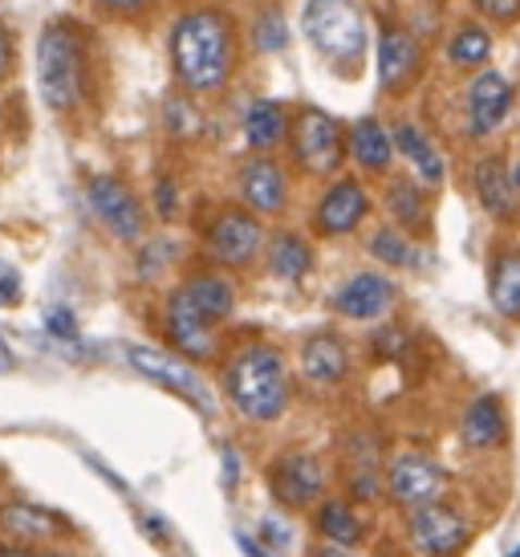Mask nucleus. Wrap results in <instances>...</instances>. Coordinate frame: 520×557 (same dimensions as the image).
Instances as JSON below:
<instances>
[{"label":"nucleus","mask_w":520,"mask_h":557,"mask_svg":"<svg viewBox=\"0 0 520 557\" xmlns=\"http://www.w3.org/2000/svg\"><path fill=\"white\" fill-rule=\"evenodd\" d=\"M264 248V228L252 208H224L208 228V252L220 269H248Z\"/></svg>","instance_id":"1a4fd4ad"},{"label":"nucleus","mask_w":520,"mask_h":557,"mask_svg":"<svg viewBox=\"0 0 520 557\" xmlns=\"http://www.w3.org/2000/svg\"><path fill=\"white\" fill-rule=\"evenodd\" d=\"M154 208H159V216L163 220L179 216V203H175V180H159V187H154Z\"/></svg>","instance_id":"c9c22d12"},{"label":"nucleus","mask_w":520,"mask_h":557,"mask_svg":"<svg viewBox=\"0 0 520 557\" xmlns=\"http://www.w3.org/2000/svg\"><path fill=\"white\" fill-rule=\"evenodd\" d=\"M37 86L53 114H70L86 94V46L70 21H53L37 41Z\"/></svg>","instance_id":"7ed1b4c3"},{"label":"nucleus","mask_w":520,"mask_h":557,"mask_svg":"<svg viewBox=\"0 0 520 557\" xmlns=\"http://www.w3.org/2000/svg\"><path fill=\"white\" fill-rule=\"evenodd\" d=\"M289 147L293 163L306 171V175H337L342 171V156H346V131L334 114H325L322 107L297 110V119L289 126Z\"/></svg>","instance_id":"39448f33"},{"label":"nucleus","mask_w":520,"mask_h":557,"mask_svg":"<svg viewBox=\"0 0 520 557\" xmlns=\"http://www.w3.org/2000/svg\"><path fill=\"white\" fill-rule=\"evenodd\" d=\"M264 542H269V545H289V533H285V529H281V525H264Z\"/></svg>","instance_id":"58836bf2"},{"label":"nucleus","mask_w":520,"mask_h":557,"mask_svg":"<svg viewBox=\"0 0 520 557\" xmlns=\"http://www.w3.org/2000/svg\"><path fill=\"white\" fill-rule=\"evenodd\" d=\"M224 395L248 423H276L289 407L285 355L269 342H248L224 367Z\"/></svg>","instance_id":"f03ea898"},{"label":"nucleus","mask_w":520,"mask_h":557,"mask_svg":"<svg viewBox=\"0 0 520 557\" xmlns=\"http://www.w3.org/2000/svg\"><path fill=\"white\" fill-rule=\"evenodd\" d=\"M395 147L407 156L411 171L423 180L428 187H439L447 180V168H444V156H439V147L431 143V135L423 126L414 123H398L395 126Z\"/></svg>","instance_id":"412c9836"},{"label":"nucleus","mask_w":520,"mask_h":557,"mask_svg":"<svg viewBox=\"0 0 520 557\" xmlns=\"http://www.w3.org/2000/svg\"><path fill=\"white\" fill-rule=\"evenodd\" d=\"M301 33H306L309 46L318 49L325 62H334L337 70L342 65L358 70L367 58V13L354 0H309L306 13H301Z\"/></svg>","instance_id":"20e7f679"},{"label":"nucleus","mask_w":520,"mask_h":557,"mask_svg":"<svg viewBox=\"0 0 520 557\" xmlns=\"http://www.w3.org/2000/svg\"><path fill=\"white\" fill-rule=\"evenodd\" d=\"M318 537H325V542L334 545V549H354V545L362 542V517H358V509H354L350 500H322L318 505Z\"/></svg>","instance_id":"a878e982"},{"label":"nucleus","mask_w":520,"mask_h":557,"mask_svg":"<svg viewBox=\"0 0 520 557\" xmlns=\"http://www.w3.org/2000/svg\"><path fill=\"white\" fill-rule=\"evenodd\" d=\"M395 281L383 273H354L342 289L334 294V310L350 322H379L395 306Z\"/></svg>","instance_id":"dca6fc26"},{"label":"nucleus","mask_w":520,"mask_h":557,"mask_svg":"<svg viewBox=\"0 0 520 557\" xmlns=\"http://www.w3.org/2000/svg\"><path fill=\"white\" fill-rule=\"evenodd\" d=\"M269 488L285 509H309L325 496V468L313 451H285L269 468Z\"/></svg>","instance_id":"f8f14e48"},{"label":"nucleus","mask_w":520,"mask_h":557,"mask_svg":"<svg viewBox=\"0 0 520 557\" xmlns=\"http://www.w3.org/2000/svg\"><path fill=\"white\" fill-rule=\"evenodd\" d=\"M46 330H49V334H58V338H74V334H77L74 313H70V310H53L46 318Z\"/></svg>","instance_id":"4c0bfd02"},{"label":"nucleus","mask_w":520,"mask_h":557,"mask_svg":"<svg viewBox=\"0 0 520 557\" xmlns=\"http://www.w3.org/2000/svg\"><path fill=\"white\" fill-rule=\"evenodd\" d=\"M459 435H463V444L475 448V451L500 448V444H505V435H508L505 403L496 399V395H475V399L463 407Z\"/></svg>","instance_id":"6ab92c4d"},{"label":"nucleus","mask_w":520,"mask_h":557,"mask_svg":"<svg viewBox=\"0 0 520 557\" xmlns=\"http://www.w3.org/2000/svg\"><path fill=\"white\" fill-rule=\"evenodd\" d=\"M386 208H391L398 228H407V233H423L431 224L428 196L414 184H407V180H395V184L386 187Z\"/></svg>","instance_id":"c85d7f7f"},{"label":"nucleus","mask_w":520,"mask_h":557,"mask_svg":"<svg viewBox=\"0 0 520 557\" xmlns=\"http://www.w3.org/2000/svg\"><path fill=\"white\" fill-rule=\"evenodd\" d=\"M370 212V196L367 187L350 180V175H342L334 184L325 187L322 203H318V212H313V228L322 236H346L354 233Z\"/></svg>","instance_id":"2eb2a0df"},{"label":"nucleus","mask_w":520,"mask_h":557,"mask_svg":"<svg viewBox=\"0 0 520 557\" xmlns=\"http://www.w3.org/2000/svg\"><path fill=\"white\" fill-rule=\"evenodd\" d=\"M492 306L505 318H520V252L517 248H500L488 273Z\"/></svg>","instance_id":"cd10ccee"},{"label":"nucleus","mask_w":520,"mask_h":557,"mask_svg":"<svg viewBox=\"0 0 520 557\" xmlns=\"http://www.w3.org/2000/svg\"><path fill=\"white\" fill-rule=\"evenodd\" d=\"M492 58V33L484 25H459L451 33V46H447V62L456 65V70H475V65H484Z\"/></svg>","instance_id":"c756f323"},{"label":"nucleus","mask_w":520,"mask_h":557,"mask_svg":"<svg viewBox=\"0 0 520 557\" xmlns=\"http://www.w3.org/2000/svg\"><path fill=\"white\" fill-rule=\"evenodd\" d=\"M407 533H411L414 549H423V554H459L463 545L472 542L468 517L456 505H447V500H431V505L411 509Z\"/></svg>","instance_id":"9d476101"},{"label":"nucleus","mask_w":520,"mask_h":557,"mask_svg":"<svg viewBox=\"0 0 520 557\" xmlns=\"http://www.w3.org/2000/svg\"><path fill=\"white\" fill-rule=\"evenodd\" d=\"M248 41H252V49H257V53H281V49L289 46V21H285V13H281L276 4L260 9L257 21H252Z\"/></svg>","instance_id":"7c9ffc66"},{"label":"nucleus","mask_w":520,"mask_h":557,"mask_svg":"<svg viewBox=\"0 0 520 557\" xmlns=\"http://www.w3.org/2000/svg\"><path fill=\"white\" fill-rule=\"evenodd\" d=\"M472 9L492 25H517L520 21V0H472Z\"/></svg>","instance_id":"473e14b6"},{"label":"nucleus","mask_w":520,"mask_h":557,"mask_svg":"<svg viewBox=\"0 0 520 557\" xmlns=\"http://www.w3.org/2000/svg\"><path fill=\"white\" fill-rule=\"evenodd\" d=\"M163 322H168L171 350H179V355L191 358V362H203V358L215 355V322H208V318L191 306V297L184 294V285L168 297Z\"/></svg>","instance_id":"4468645a"},{"label":"nucleus","mask_w":520,"mask_h":557,"mask_svg":"<svg viewBox=\"0 0 520 557\" xmlns=\"http://www.w3.org/2000/svg\"><path fill=\"white\" fill-rule=\"evenodd\" d=\"M447 493V472L428 451H398L386 465V496L395 500L398 509H419V505H431V500H444Z\"/></svg>","instance_id":"6e6552de"},{"label":"nucleus","mask_w":520,"mask_h":557,"mask_svg":"<svg viewBox=\"0 0 520 557\" xmlns=\"http://www.w3.org/2000/svg\"><path fill=\"white\" fill-rule=\"evenodd\" d=\"M86 203L114 240L135 245L147 236V208L135 196V187L123 175H90L86 180Z\"/></svg>","instance_id":"423d86ee"},{"label":"nucleus","mask_w":520,"mask_h":557,"mask_svg":"<svg viewBox=\"0 0 520 557\" xmlns=\"http://www.w3.org/2000/svg\"><path fill=\"white\" fill-rule=\"evenodd\" d=\"M289 110L281 107V102H273V98H257L252 107H248L245 114V143L252 147V151H273V147H281V143L289 139Z\"/></svg>","instance_id":"4be33fe9"},{"label":"nucleus","mask_w":520,"mask_h":557,"mask_svg":"<svg viewBox=\"0 0 520 557\" xmlns=\"http://www.w3.org/2000/svg\"><path fill=\"white\" fill-rule=\"evenodd\" d=\"M301 374L313 387H337L350 374V346L337 334H313L301 346Z\"/></svg>","instance_id":"aec40b11"},{"label":"nucleus","mask_w":520,"mask_h":557,"mask_svg":"<svg viewBox=\"0 0 520 557\" xmlns=\"http://www.w3.org/2000/svg\"><path fill=\"white\" fill-rule=\"evenodd\" d=\"M13 62H16L13 29H9V25H4V16H0V78H9V74H13Z\"/></svg>","instance_id":"e433bc0d"},{"label":"nucleus","mask_w":520,"mask_h":557,"mask_svg":"<svg viewBox=\"0 0 520 557\" xmlns=\"http://www.w3.org/2000/svg\"><path fill=\"white\" fill-rule=\"evenodd\" d=\"M171 70L187 94H220L236 74V25L224 9H191L171 25Z\"/></svg>","instance_id":"f257e3e1"},{"label":"nucleus","mask_w":520,"mask_h":557,"mask_svg":"<svg viewBox=\"0 0 520 557\" xmlns=\"http://www.w3.org/2000/svg\"><path fill=\"white\" fill-rule=\"evenodd\" d=\"M240 200L257 216L285 212V203H289V175H285V168L276 159H264V156L245 163V171H240Z\"/></svg>","instance_id":"f3484780"},{"label":"nucleus","mask_w":520,"mask_h":557,"mask_svg":"<svg viewBox=\"0 0 520 557\" xmlns=\"http://www.w3.org/2000/svg\"><path fill=\"white\" fill-rule=\"evenodd\" d=\"M512 102H517V86H512L505 74L484 70L480 78H472V86L463 94L468 135H472V139H488L492 131H500L505 119L512 114Z\"/></svg>","instance_id":"ddd939ff"},{"label":"nucleus","mask_w":520,"mask_h":557,"mask_svg":"<svg viewBox=\"0 0 520 557\" xmlns=\"http://www.w3.org/2000/svg\"><path fill=\"white\" fill-rule=\"evenodd\" d=\"M472 187L475 200L484 203V212L492 220H512L520 208V191L512 180V168L505 163V156H484L472 168Z\"/></svg>","instance_id":"a211bd4d"},{"label":"nucleus","mask_w":520,"mask_h":557,"mask_svg":"<svg viewBox=\"0 0 520 557\" xmlns=\"http://www.w3.org/2000/svg\"><path fill=\"white\" fill-rule=\"evenodd\" d=\"M350 159L362 171H374L383 175L395 159V135L386 131L379 119H362V123L350 126Z\"/></svg>","instance_id":"b1692460"},{"label":"nucleus","mask_w":520,"mask_h":557,"mask_svg":"<svg viewBox=\"0 0 520 557\" xmlns=\"http://www.w3.org/2000/svg\"><path fill=\"white\" fill-rule=\"evenodd\" d=\"M184 294L191 297V306L215 325L236 310V285H232L224 273H215V269H203V273H196V277H187Z\"/></svg>","instance_id":"5701e85b"},{"label":"nucleus","mask_w":520,"mask_h":557,"mask_svg":"<svg viewBox=\"0 0 520 557\" xmlns=\"http://www.w3.org/2000/svg\"><path fill=\"white\" fill-rule=\"evenodd\" d=\"M428 70V53H423V41L414 37L411 29H395L386 25L379 33V90L383 94H407L414 82L423 78Z\"/></svg>","instance_id":"9b49d317"},{"label":"nucleus","mask_w":520,"mask_h":557,"mask_svg":"<svg viewBox=\"0 0 520 557\" xmlns=\"http://www.w3.org/2000/svg\"><path fill=\"white\" fill-rule=\"evenodd\" d=\"M370 257L383 264H395V269H407V264L419 261V248H414L411 236L395 224V228H379V233L370 236Z\"/></svg>","instance_id":"2f4dec72"},{"label":"nucleus","mask_w":520,"mask_h":557,"mask_svg":"<svg viewBox=\"0 0 520 557\" xmlns=\"http://www.w3.org/2000/svg\"><path fill=\"white\" fill-rule=\"evenodd\" d=\"M16 367V358H13V350H9V342L0 338V374H9Z\"/></svg>","instance_id":"ea45409f"},{"label":"nucleus","mask_w":520,"mask_h":557,"mask_svg":"<svg viewBox=\"0 0 520 557\" xmlns=\"http://www.w3.org/2000/svg\"><path fill=\"white\" fill-rule=\"evenodd\" d=\"M512 180H517V191H520V163L512 168Z\"/></svg>","instance_id":"a19ab883"},{"label":"nucleus","mask_w":520,"mask_h":557,"mask_svg":"<svg viewBox=\"0 0 520 557\" xmlns=\"http://www.w3.org/2000/svg\"><path fill=\"white\" fill-rule=\"evenodd\" d=\"M0 306H21V273L9 261H0Z\"/></svg>","instance_id":"72a5a7b5"},{"label":"nucleus","mask_w":520,"mask_h":557,"mask_svg":"<svg viewBox=\"0 0 520 557\" xmlns=\"http://www.w3.org/2000/svg\"><path fill=\"white\" fill-rule=\"evenodd\" d=\"M126 358H131V367H135V371H143L147 379L171 387L175 395H184L196 411H203V416H212L215 411L212 387L199 379L196 367H191V358H184L179 350H154V346L135 342V346H126Z\"/></svg>","instance_id":"0eeeda50"},{"label":"nucleus","mask_w":520,"mask_h":557,"mask_svg":"<svg viewBox=\"0 0 520 557\" xmlns=\"http://www.w3.org/2000/svg\"><path fill=\"white\" fill-rule=\"evenodd\" d=\"M0 529L13 533L16 542H33V545L53 542L58 533H70V529L62 525V517H53L49 509H37V505H25V500L0 509Z\"/></svg>","instance_id":"393cba45"},{"label":"nucleus","mask_w":520,"mask_h":557,"mask_svg":"<svg viewBox=\"0 0 520 557\" xmlns=\"http://www.w3.org/2000/svg\"><path fill=\"white\" fill-rule=\"evenodd\" d=\"M313 269V245L297 233H276L269 240V273L276 281H301Z\"/></svg>","instance_id":"bb28decb"},{"label":"nucleus","mask_w":520,"mask_h":557,"mask_svg":"<svg viewBox=\"0 0 520 557\" xmlns=\"http://www.w3.org/2000/svg\"><path fill=\"white\" fill-rule=\"evenodd\" d=\"M94 4L107 9L110 16H131V21H135V16H143L147 9H151L154 0H94Z\"/></svg>","instance_id":"f704fd0d"}]
</instances>
